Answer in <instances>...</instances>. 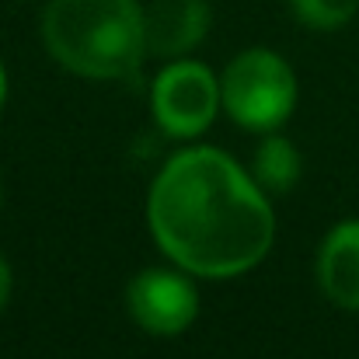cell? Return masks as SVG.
<instances>
[{
  "label": "cell",
  "instance_id": "6da1fadb",
  "mask_svg": "<svg viewBox=\"0 0 359 359\" xmlns=\"http://www.w3.org/2000/svg\"><path fill=\"white\" fill-rule=\"evenodd\" d=\"M147 220L157 248L203 279L255 269L276 238L265 189L217 147H189L161 168L150 185Z\"/></svg>",
  "mask_w": 359,
  "mask_h": 359
},
{
  "label": "cell",
  "instance_id": "7a4b0ae2",
  "mask_svg": "<svg viewBox=\"0 0 359 359\" xmlns=\"http://www.w3.org/2000/svg\"><path fill=\"white\" fill-rule=\"evenodd\" d=\"M42 42L77 77H129L147 53L143 7L136 0H49Z\"/></svg>",
  "mask_w": 359,
  "mask_h": 359
},
{
  "label": "cell",
  "instance_id": "3957f363",
  "mask_svg": "<svg viewBox=\"0 0 359 359\" xmlns=\"http://www.w3.org/2000/svg\"><path fill=\"white\" fill-rule=\"evenodd\" d=\"M220 105L244 129H279L297 105L293 67L272 49H244L227 63L220 77Z\"/></svg>",
  "mask_w": 359,
  "mask_h": 359
},
{
  "label": "cell",
  "instance_id": "277c9868",
  "mask_svg": "<svg viewBox=\"0 0 359 359\" xmlns=\"http://www.w3.org/2000/svg\"><path fill=\"white\" fill-rule=\"evenodd\" d=\"M150 105L157 126L175 140H192L206 133L220 105V77L196 60H175L164 67L150 88Z\"/></svg>",
  "mask_w": 359,
  "mask_h": 359
},
{
  "label": "cell",
  "instance_id": "5b68a950",
  "mask_svg": "<svg viewBox=\"0 0 359 359\" xmlns=\"http://www.w3.org/2000/svg\"><path fill=\"white\" fill-rule=\"evenodd\" d=\"M126 307L150 335H182L199 314V293L189 276L171 269H143L129 279Z\"/></svg>",
  "mask_w": 359,
  "mask_h": 359
},
{
  "label": "cell",
  "instance_id": "8992f818",
  "mask_svg": "<svg viewBox=\"0 0 359 359\" xmlns=\"http://www.w3.org/2000/svg\"><path fill=\"white\" fill-rule=\"evenodd\" d=\"M213 25L210 0H150L143 7V39L154 56H185L192 53Z\"/></svg>",
  "mask_w": 359,
  "mask_h": 359
},
{
  "label": "cell",
  "instance_id": "52a82bcc",
  "mask_svg": "<svg viewBox=\"0 0 359 359\" xmlns=\"http://www.w3.org/2000/svg\"><path fill=\"white\" fill-rule=\"evenodd\" d=\"M318 283L335 307L359 311V220L332 227L318 251Z\"/></svg>",
  "mask_w": 359,
  "mask_h": 359
},
{
  "label": "cell",
  "instance_id": "ba28073f",
  "mask_svg": "<svg viewBox=\"0 0 359 359\" xmlns=\"http://www.w3.org/2000/svg\"><path fill=\"white\" fill-rule=\"evenodd\" d=\"M300 175H304L300 150H297L286 136L269 133V136L258 143V150H255V182H258L265 192L283 196V192H290V189L300 182Z\"/></svg>",
  "mask_w": 359,
  "mask_h": 359
},
{
  "label": "cell",
  "instance_id": "9c48e42d",
  "mask_svg": "<svg viewBox=\"0 0 359 359\" xmlns=\"http://www.w3.org/2000/svg\"><path fill=\"white\" fill-rule=\"evenodd\" d=\"M290 7L300 25L318 32H335L356 18L359 0H290Z\"/></svg>",
  "mask_w": 359,
  "mask_h": 359
},
{
  "label": "cell",
  "instance_id": "30bf717a",
  "mask_svg": "<svg viewBox=\"0 0 359 359\" xmlns=\"http://www.w3.org/2000/svg\"><path fill=\"white\" fill-rule=\"evenodd\" d=\"M11 286H14V279H11V265H7V258L0 255V311H4L7 300H11Z\"/></svg>",
  "mask_w": 359,
  "mask_h": 359
},
{
  "label": "cell",
  "instance_id": "8fae6325",
  "mask_svg": "<svg viewBox=\"0 0 359 359\" xmlns=\"http://www.w3.org/2000/svg\"><path fill=\"white\" fill-rule=\"evenodd\" d=\"M4 98H7V74H4V63H0V105H4Z\"/></svg>",
  "mask_w": 359,
  "mask_h": 359
},
{
  "label": "cell",
  "instance_id": "7c38bea8",
  "mask_svg": "<svg viewBox=\"0 0 359 359\" xmlns=\"http://www.w3.org/2000/svg\"><path fill=\"white\" fill-rule=\"evenodd\" d=\"M0 203H4V185H0Z\"/></svg>",
  "mask_w": 359,
  "mask_h": 359
}]
</instances>
